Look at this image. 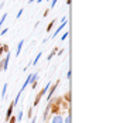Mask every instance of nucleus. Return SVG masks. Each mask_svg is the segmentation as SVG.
I'll list each match as a JSON object with an SVG mask.
<instances>
[{"label":"nucleus","instance_id":"1","mask_svg":"<svg viewBox=\"0 0 123 123\" xmlns=\"http://www.w3.org/2000/svg\"><path fill=\"white\" fill-rule=\"evenodd\" d=\"M48 89H49V84H47V85L38 92V95L36 96V100H34V106H37L38 103H40V100H41V98H43V95H45V92H47Z\"/></svg>","mask_w":123,"mask_h":123},{"label":"nucleus","instance_id":"2","mask_svg":"<svg viewBox=\"0 0 123 123\" xmlns=\"http://www.w3.org/2000/svg\"><path fill=\"white\" fill-rule=\"evenodd\" d=\"M37 78H38V74H31V75H28V78H27V79H25L24 85H23V88H21V89H20V91H21V92H23V91H24L25 88H27V85H28V84H31V82H33V81H37Z\"/></svg>","mask_w":123,"mask_h":123},{"label":"nucleus","instance_id":"3","mask_svg":"<svg viewBox=\"0 0 123 123\" xmlns=\"http://www.w3.org/2000/svg\"><path fill=\"white\" fill-rule=\"evenodd\" d=\"M9 60H10V54L7 52L6 54V58L0 62V71H6L7 69V65H9Z\"/></svg>","mask_w":123,"mask_h":123},{"label":"nucleus","instance_id":"4","mask_svg":"<svg viewBox=\"0 0 123 123\" xmlns=\"http://www.w3.org/2000/svg\"><path fill=\"white\" fill-rule=\"evenodd\" d=\"M13 111H14V103L12 102V103H10V106H9V109H7V113H6V122H7V120L13 116Z\"/></svg>","mask_w":123,"mask_h":123},{"label":"nucleus","instance_id":"5","mask_svg":"<svg viewBox=\"0 0 123 123\" xmlns=\"http://www.w3.org/2000/svg\"><path fill=\"white\" fill-rule=\"evenodd\" d=\"M65 25H67V17H64V20H62L61 25H60V27H58V28H57V31H55V33H54V34H52V37H55V36H57V34H58V33H61V30H62V28H64V27H65Z\"/></svg>","mask_w":123,"mask_h":123},{"label":"nucleus","instance_id":"6","mask_svg":"<svg viewBox=\"0 0 123 123\" xmlns=\"http://www.w3.org/2000/svg\"><path fill=\"white\" fill-rule=\"evenodd\" d=\"M51 123H64V117H62V115H54V117H52Z\"/></svg>","mask_w":123,"mask_h":123},{"label":"nucleus","instance_id":"7","mask_svg":"<svg viewBox=\"0 0 123 123\" xmlns=\"http://www.w3.org/2000/svg\"><path fill=\"white\" fill-rule=\"evenodd\" d=\"M58 84H60V81H57L54 85L51 86V89H49V93H48V96H47V100H49L51 99V96H52V93H54V91L57 89V86H58Z\"/></svg>","mask_w":123,"mask_h":123},{"label":"nucleus","instance_id":"8","mask_svg":"<svg viewBox=\"0 0 123 123\" xmlns=\"http://www.w3.org/2000/svg\"><path fill=\"white\" fill-rule=\"evenodd\" d=\"M23 44H24V40H21L18 44H17V51H16V57L17 55H20V52H21V48H23Z\"/></svg>","mask_w":123,"mask_h":123},{"label":"nucleus","instance_id":"9","mask_svg":"<svg viewBox=\"0 0 123 123\" xmlns=\"http://www.w3.org/2000/svg\"><path fill=\"white\" fill-rule=\"evenodd\" d=\"M23 119V111H17V116H16V120L17 122H20Z\"/></svg>","mask_w":123,"mask_h":123},{"label":"nucleus","instance_id":"10","mask_svg":"<svg viewBox=\"0 0 123 123\" xmlns=\"http://www.w3.org/2000/svg\"><path fill=\"white\" fill-rule=\"evenodd\" d=\"M57 52H58V48H54V49H52V52H51V54L48 55V61L51 60V58H52V57H54V55H55V54H57Z\"/></svg>","mask_w":123,"mask_h":123},{"label":"nucleus","instance_id":"11","mask_svg":"<svg viewBox=\"0 0 123 123\" xmlns=\"http://www.w3.org/2000/svg\"><path fill=\"white\" fill-rule=\"evenodd\" d=\"M55 21H57V20H52V21H49V24L47 25V31H48V33H49V30L52 28V25L55 24Z\"/></svg>","mask_w":123,"mask_h":123},{"label":"nucleus","instance_id":"12","mask_svg":"<svg viewBox=\"0 0 123 123\" xmlns=\"http://www.w3.org/2000/svg\"><path fill=\"white\" fill-rule=\"evenodd\" d=\"M41 55H43V52H38V55H37V57H36V60L33 61V65H36V64H38V60L41 58Z\"/></svg>","mask_w":123,"mask_h":123},{"label":"nucleus","instance_id":"13","mask_svg":"<svg viewBox=\"0 0 123 123\" xmlns=\"http://www.w3.org/2000/svg\"><path fill=\"white\" fill-rule=\"evenodd\" d=\"M6 17H7V13H4V14H3L1 17H0V27H1V24H3V21L6 20Z\"/></svg>","mask_w":123,"mask_h":123},{"label":"nucleus","instance_id":"14","mask_svg":"<svg viewBox=\"0 0 123 123\" xmlns=\"http://www.w3.org/2000/svg\"><path fill=\"white\" fill-rule=\"evenodd\" d=\"M6 89H7V84L4 82V86H3V91H1V98H4V95H6Z\"/></svg>","mask_w":123,"mask_h":123},{"label":"nucleus","instance_id":"15","mask_svg":"<svg viewBox=\"0 0 123 123\" xmlns=\"http://www.w3.org/2000/svg\"><path fill=\"white\" fill-rule=\"evenodd\" d=\"M64 123H71V116H69V115H67V116H65V119H64Z\"/></svg>","mask_w":123,"mask_h":123},{"label":"nucleus","instance_id":"16","mask_svg":"<svg viewBox=\"0 0 123 123\" xmlns=\"http://www.w3.org/2000/svg\"><path fill=\"white\" fill-rule=\"evenodd\" d=\"M7 122H9V123H16V122H17V120H16V116H12Z\"/></svg>","mask_w":123,"mask_h":123},{"label":"nucleus","instance_id":"17","mask_svg":"<svg viewBox=\"0 0 123 123\" xmlns=\"http://www.w3.org/2000/svg\"><path fill=\"white\" fill-rule=\"evenodd\" d=\"M68 36H69V33H64V34H62V37H61V40H62V41H64V40H67Z\"/></svg>","mask_w":123,"mask_h":123},{"label":"nucleus","instance_id":"18","mask_svg":"<svg viewBox=\"0 0 123 123\" xmlns=\"http://www.w3.org/2000/svg\"><path fill=\"white\" fill-rule=\"evenodd\" d=\"M55 4H57V0H51V9H54Z\"/></svg>","mask_w":123,"mask_h":123},{"label":"nucleus","instance_id":"19","mask_svg":"<svg viewBox=\"0 0 123 123\" xmlns=\"http://www.w3.org/2000/svg\"><path fill=\"white\" fill-rule=\"evenodd\" d=\"M6 33H7V28H3V30H1V31H0V36H4V34H6Z\"/></svg>","mask_w":123,"mask_h":123},{"label":"nucleus","instance_id":"20","mask_svg":"<svg viewBox=\"0 0 123 123\" xmlns=\"http://www.w3.org/2000/svg\"><path fill=\"white\" fill-rule=\"evenodd\" d=\"M21 14H23V9H21V10H18V13H17V18H20V16H21Z\"/></svg>","mask_w":123,"mask_h":123},{"label":"nucleus","instance_id":"21","mask_svg":"<svg viewBox=\"0 0 123 123\" xmlns=\"http://www.w3.org/2000/svg\"><path fill=\"white\" fill-rule=\"evenodd\" d=\"M37 122V117H33V120H31V123H36Z\"/></svg>","mask_w":123,"mask_h":123},{"label":"nucleus","instance_id":"22","mask_svg":"<svg viewBox=\"0 0 123 123\" xmlns=\"http://www.w3.org/2000/svg\"><path fill=\"white\" fill-rule=\"evenodd\" d=\"M28 1H30V3H33V1H34V0H28Z\"/></svg>","mask_w":123,"mask_h":123},{"label":"nucleus","instance_id":"23","mask_svg":"<svg viewBox=\"0 0 123 123\" xmlns=\"http://www.w3.org/2000/svg\"><path fill=\"white\" fill-rule=\"evenodd\" d=\"M41 1H43V0H38V3H41Z\"/></svg>","mask_w":123,"mask_h":123}]
</instances>
